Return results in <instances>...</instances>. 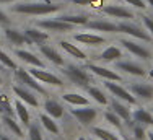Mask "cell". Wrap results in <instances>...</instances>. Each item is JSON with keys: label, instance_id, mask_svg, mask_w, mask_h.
Masks as SVG:
<instances>
[{"label": "cell", "instance_id": "obj_1", "mask_svg": "<svg viewBox=\"0 0 153 140\" xmlns=\"http://www.w3.org/2000/svg\"><path fill=\"white\" fill-rule=\"evenodd\" d=\"M59 10V5L46 2H31V3H20L13 7V12L25 13V15H47Z\"/></svg>", "mask_w": 153, "mask_h": 140}, {"label": "cell", "instance_id": "obj_2", "mask_svg": "<svg viewBox=\"0 0 153 140\" xmlns=\"http://www.w3.org/2000/svg\"><path fill=\"white\" fill-rule=\"evenodd\" d=\"M62 72L65 73V77H67V78L70 80L74 85L85 86V88L88 86V83H90V75H88V72H86L85 69L78 67V65L70 64V65H65Z\"/></svg>", "mask_w": 153, "mask_h": 140}, {"label": "cell", "instance_id": "obj_3", "mask_svg": "<svg viewBox=\"0 0 153 140\" xmlns=\"http://www.w3.org/2000/svg\"><path fill=\"white\" fill-rule=\"evenodd\" d=\"M70 114L75 117L76 121H78L80 124H82V126L90 127L94 122L96 116H98V109L93 108V106H82V108L70 109Z\"/></svg>", "mask_w": 153, "mask_h": 140}, {"label": "cell", "instance_id": "obj_4", "mask_svg": "<svg viewBox=\"0 0 153 140\" xmlns=\"http://www.w3.org/2000/svg\"><path fill=\"white\" fill-rule=\"evenodd\" d=\"M15 77H16V80L23 85L25 88H30V90H34V91H38V93H41V95H46V90L38 83V80H36L34 77L28 72V70L16 69L15 70Z\"/></svg>", "mask_w": 153, "mask_h": 140}, {"label": "cell", "instance_id": "obj_5", "mask_svg": "<svg viewBox=\"0 0 153 140\" xmlns=\"http://www.w3.org/2000/svg\"><path fill=\"white\" fill-rule=\"evenodd\" d=\"M104 86H106V90L111 91V93L114 95L117 99H121V101L127 103V104H137V98L134 96V95L130 93L127 88H124L122 85L114 83V82H106V83H104Z\"/></svg>", "mask_w": 153, "mask_h": 140}, {"label": "cell", "instance_id": "obj_6", "mask_svg": "<svg viewBox=\"0 0 153 140\" xmlns=\"http://www.w3.org/2000/svg\"><path fill=\"white\" fill-rule=\"evenodd\" d=\"M28 72H30L36 80H39V82H42V83H47V85H52V86H62V83H64L57 75L47 72V70H44V69L34 67V69H30Z\"/></svg>", "mask_w": 153, "mask_h": 140}, {"label": "cell", "instance_id": "obj_7", "mask_svg": "<svg viewBox=\"0 0 153 140\" xmlns=\"http://www.w3.org/2000/svg\"><path fill=\"white\" fill-rule=\"evenodd\" d=\"M121 44H122L124 49H127L129 52H132L134 56L140 57L142 60H150V59H152V52H150V51H148L145 46L135 42V41H130V39H121Z\"/></svg>", "mask_w": 153, "mask_h": 140}, {"label": "cell", "instance_id": "obj_8", "mask_svg": "<svg viewBox=\"0 0 153 140\" xmlns=\"http://www.w3.org/2000/svg\"><path fill=\"white\" fill-rule=\"evenodd\" d=\"M86 70H90L91 73L101 77V78H104L106 82H121V80H122L121 75H119L117 72H114V70H111L108 67L96 65V64H86Z\"/></svg>", "mask_w": 153, "mask_h": 140}, {"label": "cell", "instance_id": "obj_9", "mask_svg": "<svg viewBox=\"0 0 153 140\" xmlns=\"http://www.w3.org/2000/svg\"><path fill=\"white\" fill-rule=\"evenodd\" d=\"M116 69L121 70L124 73H129V75L134 77H145L147 72H145V67L138 62H132V60H121L116 64Z\"/></svg>", "mask_w": 153, "mask_h": 140}, {"label": "cell", "instance_id": "obj_10", "mask_svg": "<svg viewBox=\"0 0 153 140\" xmlns=\"http://www.w3.org/2000/svg\"><path fill=\"white\" fill-rule=\"evenodd\" d=\"M129 91L142 101H152L153 99V85L150 83H132Z\"/></svg>", "mask_w": 153, "mask_h": 140}, {"label": "cell", "instance_id": "obj_11", "mask_svg": "<svg viewBox=\"0 0 153 140\" xmlns=\"http://www.w3.org/2000/svg\"><path fill=\"white\" fill-rule=\"evenodd\" d=\"M13 93H15V96L20 99V101H23L25 104H30V106H33V108H38V106H39L38 96H36L33 91H30V88L15 85V86H13Z\"/></svg>", "mask_w": 153, "mask_h": 140}, {"label": "cell", "instance_id": "obj_12", "mask_svg": "<svg viewBox=\"0 0 153 140\" xmlns=\"http://www.w3.org/2000/svg\"><path fill=\"white\" fill-rule=\"evenodd\" d=\"M117 26H119V33H126V34L134 36V38L142 39V41H147V42L152 41L150 34H147L145 31H142L140 28L135 26V25H132V23H119Z\"/></svg>", "mask_w": 153, "mask_h": 140}, {"label": "cell", "instance_id": "obj_13", "mask_svg": "<svg viewBox=\"0 0 153 140\" xmlns=\"http://www.w3.org/2000/svg\"><path fill=\"white\" fill-rule=\"evenodd\" d=\"M5 33V38L8 42H12V46H25V44H31V41L28 39V36L25 33L18 31V29H13V28H7L3 29Z\"/></svg>", "mask_w": 153, "mask_h": 140}, {"label": "cell", "instance_id": "obj_14", "mask_svg": "<svg viewBox=\"0 0 153 140\" xmlns=\"http://www.w3.org/2000/svg\"><path fill=\"white\" fill-rule=\"evenodd\" d=\"M38 26L47 29V31H54V33H68L72 31V25L64 23L60 20H46V21H39Z\"/></svg>", "mask_w": 153, "mask_h": 140}, {"label": "cell", "instance_id": "obj_15", "mask_svg": "<svg viewBox=\"0 0 153 140\" xmlns=\"http://www.w3.org/2000/svg\"><path fill=\"white\" fill-rule=\"evenodd\" d=\"M132 121L143 127H153V114L143 108H138L132 112Z\"/></svg>", "mask_w": 153, "mask_h": 140}, {"label": "cell", "instance_id": "obj_16", "mask_svg": "<svg viewBox=\"0 0 153 140\" xmlns=\"http://www.w3.org/2000/svg\"><path fill=\"white\" fill-rule=\"evenodd\" d=\"M75 41L85 44V46H100V44H104L106 42V39L103 38V36H98V34H90V33H82V34H75L74 36Z\"/></svg>", "mask_w": 153, "mask_h": 140}, {"label": "cell", "instance_id": "obj_17", "mask_svg": "<svg viewBox=\"0 0 153 140\" xmlns=\"http://www.w3.org/2000/svg\"><path fill=\"white\" fill-rule=\"evenodd\" d=\"M62 99H64L65 103H68L70 106H75V108H80V106H90V99L86 96H83L82 93H75V91L64 93L62 95Z\"/></svg>", "mask_w": 153, "mask_h": 140}, {"label": "cell", "instance_id": "obj_18", "mask_svg": "<svg viewBox=\"0 0 153 140\" xmlns=\"http://www.w3.org/2000/svg\"><path fill=\"white\" fill-rule=\"evenodd\" d=\"M2 124L7 127L8 132H12V135H15V137H18V139H23L25 132H23V129H21L20 122L15 121L13 116H2Z\"/></svg>", "mask_w": 153, "mask_h": 140}, {"label": "cell", "instance_id": "obj_19", "mask_svg": "<svg viewBox=\"0 0 153 140\" xmlns=\"http://www.w3.org/2000/svg\"><path fill=\"white\" fill-rule=\"evenodd\" d=\"M39 51H41V54L44 57H47V60H49V62L59 65V67H64V56H62L60 52H57L52 46H41V47H39Z\"/></svg>", "mask_w": 153, "mask_h": 140}, {"label": "cell", "instance_id": "obj_20", "mask_svg": "<svg viewBox=\"0 0 153 140\" xmlns=\"http://www.w3.org/2000/svg\"><path fill=\"white\" fill-rule=\"evenodd\" d=\"M44 111L47 116H51L52 119H60L64 116V106L60 103L54 101V99H46L44 103Z\"/></svg>", "mask_w": 153, "mask_h": 140}, {"label": "cell", "instance_id": "obj_21", "mask_svg": "<svg viewBox=\"0 0 153 140\" xmlns=\"http://www.w3.org/2000/svg\"><path fill=\"white\" fill-rule=\"evenodd\" d=\"M86 26L91 29H96V31H103V33H119V26L116 23H111V21H103V20L88 21Z\"/></svg>", "mask_w": 153, "mask_h": 140}, {"label": "cell", "instance_id": "obj_22", "mask_svg": "<svg viewBox=\"0 0 153 140\" xmlns=\"http://www.w3.org/2000/svg\"><path fill=\"white\" fill-rule=\"evenodd\" d=\"M111 111L114 114H117L122 121H130L132 119V111L129 109V106L124 104V103H121V101H117V99L111 101Z\"/></svg>", "mask_w": 153, "mask_h": 140}, {"label": "cell", "instance_id": "obj_23", "mask_svg": "<svg viewBox=\"0 0 153 140\" xmlns=\"http://www.w3.org/2000/svg\"><path fill=\"white\" fill-rule=\"evenodd\" d=\"M16 56L20 57L23 62H26V64L33 65V67H38V69H42V67H44V64H42L41 59H39L38 56H34L33 52H30V51L18 49V51H16Z\"/></svg>", "mask_w": 153, "mask_h": 140}, {"label": "cell", "instance_id": "obj_24", "mask_svg": "<svg viewBox=\"0 0 153 140\" xmlns=\"http://www.w3.org/2000/svg\"><path fill=\"white\" fill-rule=\"evenodd\" d=\"M25 34L28 36V39L31 41V44H38V46H42V42H46L49 39V34L44 31H39L36 28H28L25 29Z\"/></svg>", "mask_w": 153, "mask_h": 140}, {"label": "cell", "instance_id": "obj_25", "mask_svg": "<svg viewBox=\"0 0 153 140\" xmlns=\"http://www.w3.org/2000/svg\"><path fill=\"white\" fill-rule=\"evenodd\" d=\"M15 112H16L18 119H20V124H25V127H28L31 124L30 111H28L26 104H25L23 101H20V99H16V101H15Z\"/></svg>", "mask_w": 153, "mask_h": 140}, {"label": "cell", "instance_id": "obj_26", "mask_svg": "<svg viewBox=\"0 0 153 140\" xmlns=\"http://www.w3.org/2000/svg\"><path fill=\"white\" fill-rule=\"evenodd\" d=\"M103 12L106 15H111V16H116V18H132L134 13L130 10L124 8V7H117V5H106L103 8Z\"/></svg>", "mask_w": 153, "mask_h": 140}, {"label": "cell", "instance_id": "obj_27", "mask_svg": "<svg viewBox=\"0 0 153 140\" xmlns=\"http://www.w3.org/2000/svg\"><path fill=\"white\" fill-rule=\"evenodd\" d=\"M60 47L65 51L67 54H70L72 57H75V59H78V60H86V54L83 52L80 47H76L75 44H72V42H68V41H60Z\"/></svg>", "mask_w": 153, "mask_h": 140}, {"label": "cell", "instance_id": "obj_28", "mask_svg": "<svg viewBox=\"0 0 153 140\" xmlns=\"http://www.w3.org/2000/svg\"><path fill=\"white\" fill-rule=\"evenodd\" d=\"M121 57H122V51L119 49L117 46L106 47V49L101 52V56H100V59L104 60V62H116V60H119Z\"/></svg>", "mask_w": 153, "mask_h": 140}, {"label": "cell", "instance_id": "obj_29", "mask_svg": "<svg viewBox=\"0 0 153 140\" xmlns=\"http://www.w3.org/2000/svg\"><path fill=\"white\" fill-rule=\"evenodd\" d=\"M39 121H41V126L44 127L49 134H52V135H59L60 134V129H59V126H57V122L51 116H47L46 112L39 116Z\"/></svg>", "mask_w": 153, "mask_h": 140}, {"label": "cell", "instance_id": "obj_30", "mask_svg": "<svg viewBox=\"0 0 153 140\" xmlns=\"http://www.w3.org/2000/svg\"><path fill=\"white\" fill-rule=\"evenodd\" d=\"M91 132H93L94 137L100 139V140H122L119 135H116L114 132L108 130L104 127H91Z\"/></svg>", "mask_w": 153, "mask_h": 140}, {"label": "cell", "instance_id": "obj_31", "mask_svg": "<svg viewBox=\"0 0 153 140\" xmlns=\"http://www.w3.org/2000/svg\"><path fill=\"white\" fill-rule=\"evenodd\" d=\"M86 93H88V96L93 98L98 104H103L104 106V104H108V103H109L108 98H106V95H104L100 88H96V86H86Z\"/></svg>", "mask_w": 153, "mask_h": 140}, {"label": "cell", "instance_id": "obj_32", "mask_svg": "<svg viewBox=\"0 0 153 140\" xmlns=\"http://www.w3.org/2000/svg\"><path fill=\"white\" fill-rule=\"evenodd\" d=\"M57 20L64 21V23H68V25H86L88 23L86 16H82V15H62Z\"/></svg>", "mask_w": 153, "mask_h": 140}, {"label": "cell", "instance_id": "obj_33", "mask_svg": "<svg viewBox=\"0 0 153 140\" xmlns=\"http://www.w3.org/2000/svg\"><path fill=\"white\" fill-rule=\"evenodd\" d=\"M0 114L2 116H12L13 109H12V99L7 95H0Z\"/></svg>", "mask_w": 153, "mask_h": 140}, {"label": "cell", "instance_id": "obj_34", "mask_svg": "<svg viewBox=\"0 0 153 140\" xmlns=\"http://www.w3.org/2000/svg\"><path fill=\"white\" fill-rule=\"evenodd\" d=\"M104 121H106L109 126L116 127L117 130H121V129H122V119L117 116V114H114L112 111H106V112H104Z\"/></svg>", "mask_w": 153, "mask_h": 140}, {"label": "cell", "instance_id": "obj_35", "mask_svg": "<svg viewBox=\"0 0 153 140\" xmlns=\"http://www.w3.org/2000/svg\"><path fill=\"white\" fill-rule=\"evenodd\" d=\"M28 139L30 140H44L41 127H39L38 124H30V126H28Z\"/></svg>", "mask_w": 153, "mask_h": 140}, {"label": "cell", "instance_id": "obj_36", "mask_svg": "<svg viewBox=\"0 0 153 140\" xmlns=\"http://www.w3.org/2000/svg\"><path fill=\"white\" fill-rule=\"evenodd\" d=\"M0 65H3V67H7V69H15V70L18 69L16 64H15V60H13L8 54L3 52L2 49H0Z\"/></svg>", "mask_w": 153, "mask_h": 140}, {"label": "cell", "instance_id": "obj_37", "mask_svg": "<svg viewBox=\"0 0 153 140\" xmlns=\"http://www.w3.org/2000/svg\"><path fill=\"white\" fill-rule=\"evenodd\" d=\"M132 135L135 140H147V130H145V127L140 126V124H135V126L132 127Z\"/></svg>", "mask_w": 153, "mask_h": 140}, {"label": "cell", "instance_id": "obj_38", "mask_svg": "<svg viewBox=\"0 0 153 140\" xmlns=\"http://www.w3.org/2000/svg\"><path fill=\"white\" fill-rule=\"evenodd\" d=\"M143 23H145V26H147V29L152 33V38H153V18L150 16H145L143 18Z\"/></svg>", "mask_w": 153, "mask_h": 140}, {"label": "cell", "instance_id": "obj_39", "mask_svg": "<svg viewBox=\"0 0 153 140\" xmlns=\"http://www.w3.org/2000/svg\"><path fill=\"white\" fill-rule=\"evenodd\" d=\"M124 2L130 3V5L137 7V8H145V2L143 0H124Z\"/></svg>", "mask_w": 153, "mask_h": 140}, {"label": "cell", "instance_id": "obj_40", "mask_svg": "<svg viewBox=\"0 0 153 140\" xmlns=\"http://www.w3.org/2000/svg\"><path fill=\"white\" fill-rule=\"evenodd\" d=\"M0 23H8V18H7V15L3 12H0Z\"/></svg>", "mask_w": 153, "mask_h": 140}, {"label": "cell", "instance_id": "obj_41", "mask_svg": "<svg viewBox=\"0 0 153 140\" xmlns=\"http://www.w3.org/2000/svg\"><path fill=\"white\" fill-rule=\"evenodd\" d=\"M76 5H88V3H91V0H75Z\"/></svg>", "mask_w": 153, "mask_h": 140}, {"label": "cell", "instance_id": "obj_42", "mask_svg": "<svg viewBox=\"0 0 153 140\" xmlns=\"http://www.w3.org/2000/svg\"><path fill=\"white\" fill-rule=\"evenodd\" d=\"M147 140H153V130L147 132Z\"/></svg>", "mask_w": 153, "mask_h": 140}, {"label": "cell", "instance_id": "obj_43", "mask_svg": "<svg viewBox=\"0 0 153 140\" xmlns=\"http://www.w3.org/2000/svg\"><path fill=\"white\" fill-rule=\"evenodd\" d=\"M0 140H12L8 135H0Z\"/></svg>", "mask_w": 153, "mask_h": 140}, {"label": "cell", "instance_id": "obj_44", "mask_svg": "<svg viewBox=\"0 0 153 140\" xmlns=\"http://www.w3.org/2000/svg\"><path fill=\"white\" fill-rule=\"evenodd\" d=\"M76 140H88V139H85V137H78Z\"/></svg>", "mask_w": 153, "mask_h": 140}, {"label": "cell", "instance_id": "obj_45", "mask_svg": "<svg viewBox=\"0 0 153 140\" xmlns=\"http://www.w3.org/2000/svg\"><path fill=\"white\" fill-rule=\"evenodd\" d=\"M0 2H13V0H0Z\"/></svg>", "mask_w": 153, "mask_h": 140}, {"label": "cell", "instance_id": "obj_46", "mask_svg": "<svg viewBox=\"0 0 153 140\" xmlns=\"http://www.w3.org/2000/svg\"><path fill=\"white\" fill-rule=\"evenodd\" d=\"M148 3H150V5L153 7V0H148Z\"/></svg>", "mask_w": 153, "mask_h": 140}, {"label": "cell", "instance_id": "obj_47", "mask_svg": "<svg viewBox=\"0 0 153 140\" xmlns=\"http://www.w3.org/2000/svg\"><path fill=\"white\" fill-rule=\"evenodd\" d=\"M88 140H96V139H88ZM98 140H100V139H98Z\"/></svg>", "mask_w": 153, "mask_h": 140}, {"label": "cell", "instance_id": "obj_48", "mask_svg": "<svg viewBox=\"0 0 153 140\" xmlns=\"http://www.w3.org/2000/svg\"><path fill=\"white\" fill-rule=\"evenodd\" d=\"M0 83H2V77H0Z\"/></svg>", "mask_w": 153, "mask_h": 140}, {"label": "cell", "instance_id": "obj_49", "mask_svg": "<svg viewBox=\"0 0 153 140\" xmlns=\"http://www.w3.org/2000/svg\"><path fill=\"white\" fill-rule=\"evenodd\" d=\"M0 70H2V65H0Z\"/></svg>", "mask_w": 153, "mask_h": 140}]
</instances>
